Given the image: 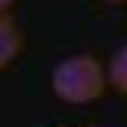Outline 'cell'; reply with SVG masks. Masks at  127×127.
Returning a JSON list of instances; mask_svg holds the SVG:
<instances>
[{
    "label": "cell",
    "instance_id": "obj_3",
    "mask_svg": "<svg viewBox=\"0 0 127 127\" xmlns=\"http://www.w3.org/2000/svg\"><path fill=\"white\" fill-rule=\"evenodd\" d=\"M108 82L117 95H127V42L121 49H114V56L108 62Z\"/></svg>",
    "mask_w": 127,
    "mask_h": 127
},
{
    "label": "cell",
    "instance_id": "obj_1",
    "mask_svg": "<svg viewBox=\"0 0 127 127\" xmlns=\"http://www.w3.org/2000/svg\"><path fill=\"white\" fill-rule=\"evenodd\" d=\"M108 88V65H101L88 52L68 56L52 68V95L65 104H91Z\"/></svg>",
    "mask_w": 127,
    "mask_h": 127
},
{
    "label": "cell",
    "instance_id": "obj_4",
    "mask_svg": "<svg viewBox=\"0 0 127 127\" xmlns=\"http://www.w3.org/2000/svg\"><path fill=\"white\" fill-rule=\"evenodd\" d=\"M10 7H13V0H0V13H7Z\"/></svg>",
    "mask_w": 127,
    "mask_h": 127
},
{
    "label": "cell",
    "instance_id": "obj_5",
    "mask_svg": "<svg viewBox=\"0 0 127 127\" xmlns=\"http://www.w3.org/2000/svg\"><path fill=\"white\" fill-rule=\"evenodd\" d=\"M101 3H127V0H101Z\"/></svg>",
    "mask_w": 127,
    "mask_h": 127
},
{
    "label": "cell",
    "instance_id": "obj_2",
    "mask_svg": "<svg viewBox=\"0 0 127 127\" xmlns=\"http://www.w3.org/2000/svg\"><path fill=\"white\" fill-rule=\"evenodd\" d=\"M23 49V33L10 13H0V72H7Z\"/></svg>",
    "mask_w": 127,
    "mask_h": 127
}]
</instances>
